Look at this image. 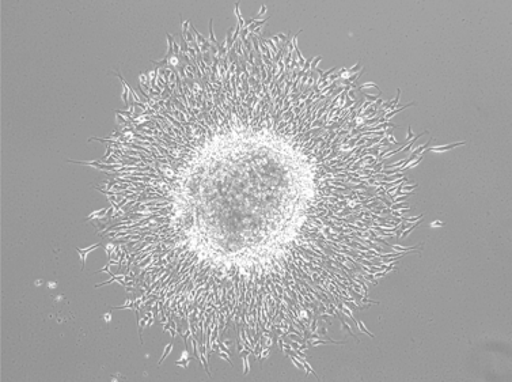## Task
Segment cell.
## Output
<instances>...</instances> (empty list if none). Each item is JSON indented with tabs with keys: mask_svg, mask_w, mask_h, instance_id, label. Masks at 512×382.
Instances as JSON below:
<instances>
[{
	"mask_svg": "<svg viewBox=\"0 0 512 382\" xmlns=\"http://www.w3.org/2000/svg\"><path fill=\"white\" fill-rule=\"evenodd\" d=\"M356 327H358V328H359V331H362V332H363V334L369 335V336H371V338H374V335H373V334H370L369 329H367L366 327H364V324H363V323H359V321H356Z\"/></svg>",
	"mask_w": 512,
	"mask_h": 382,
	"instance_id": "obj_2",
	"label": "cell"
},
{
	"mask_svg": "<svg viewBox=\"0 0 512 382\" xmlns=\"http://www.w3.org/2000/svg\"><path fill=\"white\" fill-rule=\"evenodd\" d=\"M244 21L218 40L184 25L124 97L96 168L109 204V267L143 321L207 369L233 332L257 361L301 350L326 317L369 309L385 252L424 215L392 158L381 94L324 71L297 37Z\"/></svg>",
	"mask_w": 512,
	"mask_h": 382,
	"instance_id": "obj_1",
	"label": "cell"
}]
</instances>
